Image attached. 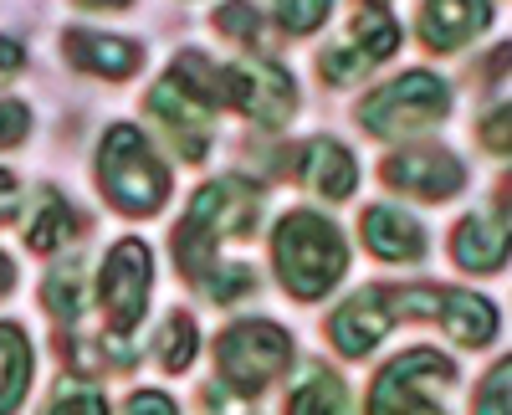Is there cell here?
<instances>
[{
  "label": "cell",
  "instance_id": "cell-1",
  "mask_svg": "<svg viewBox=\"0 0 512 415\" xmlns=\"http://www.w3.org/2000/svg\"><path fill=\"white\" fill-rule=\"evenodd\" d=\"M256 205H262V195H256L246 180H216L190 200V211L175 231V257H180L190 282L205 287V277L216 272V246L231 231H246L256 221Z\"/></svg>",
  "mask_w": 512,
  "mask_h": 415
},
{
  "label": "cell",
  "instance_id": "cell-2",
  "mask_svg": "<svg viewBox=\"0 0 512 415\" xmlns=\"http://www.w3.org/2000/svg\"><path fill=\"white\" fill-rule=\"evenodd\" d=\"M272 257H277L282 287H287L292 298H323L328 287L344 277V267H349V252H344L338 226L323 221V216H313V211H292L277 226Z\"/></svg>",
  "mask_w": 512,
  "mask_h": 415
},
{
  "label": "cell",
  "instance_id": "cell-3",
  "mask_svg": "<svg viewBox=\"0 0 512 415\" xmlns=\"http://www.w3.org/2000/svg\"><path fill=\"white\" fill-rule=\"evenodd\" d=\"M98 175H103L108 200L118 205V211H128V216H149V211H159L164 195H169L164 164L154 159L149 139L134 129V123H118V129H108L103 154H98Z\"/></svg>",
  "mask_w": 512,
  "mask_h": 415
},
{
  "label": "cell",
  "instance_id": "cell-4",
  "mask_svg": "<svg viewBox=\"0 0 512 415\" xmlns=\"http://www.w3.org/2000/svg\"><path fill=\"white\" fill-rule=\"evenodd\" d=\"M446 82L436 72H405L395 82H384L374 98H364L359 108V123L379 139H395V134H410V129H425V123L446 118Z\"/></svg>",
  "mask_w": 512,
  "mask_h": 415
},
{
  "label": "cell",
  "instance_id": "cell-5",
  "mask_svg": "<svg viewBox=\"0 0 512 415\" xmlns=\"http://www.w3.org/2000/svg\"><path fill=\"white\" fill-rule=\"evenodd\" d=\"M221 375L236 385V390H246V395H256L262 385H272L277 375H282V364H287V334L277 323H262V318H251V323H236V328H226L221 334Z\"/></svg>",
  "mask_w": 512,
  "mask_h": 415
},
{
  "label": "cell",
  "instance_id": "cell-6",
  "mask_svg": "<svg viewBox=\"0 0 512 415\" xmlns=\"http://www.w3.org/2000/svg\"><path fill=\"white\" fill-rule=\"evenodd\" d=\"M446 380H451V364L431 349H415L379 375V385L369 395V415H446L431 400V390Z\"/></svg>",
  "mask_w": 512,
  "mask_h": 415
},
{
  "label": "cell",
  "instance_id": "cell-7",
  "mask_svg": "<svg viewBox=\"0 0 512 415\" xmlns=\"http://www.w3.org/2000/svg\"><path fill=\"white\" fill-rule=\"evenodd\" d=\"M216 93L221 103H236L241 113L262 118V123H287L297 108L292 77L277 62H236V67H216Z\"/></svg>",
  "mask_w": 512,
  "mask_h": 415
},
{
  "label": "cell",
  "instance_id": "cell-8",
  "mask_svg": "<svg viewBox=\"0 0 512 415\" xmlns=\"http://www.w3.org/2000/svg\"><path fill=\"white\" fill-rule=\"evenodd\" d=\"M149 287H154V257L144 241H118L108 262H103V308L113 318L118 334H128L149 303Z\"/></svg>",
  "mask_w": 512,
  "mask_h": 415
},
{
  "label": "cell",
  "instance_id": "cell-9",
  "mask_svg": "<svg viewBox=\"0 0 512 415\" xmlns=\"http://www.w3.org/2000/svg\"><path fill=\"white\" fill-rule=\"evenodd\" d=\"M466 180L461 170V159L436 149V144H425V149H400L384 159V185H395L405 195H420V200H446L456 195Z\"/></svg>",
  "mask_w": 512,
  "mask_h": 415
},
{
  "label": "cell",
  "instance_id": "cell-10",
  "mask_svg": "<svg viewBox=\"0 0 512 415\" xmlns=\"http://www.w3.org/2000/svg\"><path fill=\"white\" fill-rule=\"evenodd\" d=\"M395 318H400L395 313V287H364V293H354L344 308L333 313L328 334L349 359H359V354H369L384 334H390Z\"/></svg>",
  "mask_w": 512,
  "mask_h": 415
},
{
  "label": "cell",
  "instance_id": "cell-11",
  "mask_svg": "<svg viewBox=\"0 0 512 415\" xmlns=\"http://www.w3.org/2000/svg\"><path fill=\"white\" fill-rule=\"evenodd\" d=\"M487 0H425L420 11V36L425 47L436 52H456L461 41H472L482 26H487Z\"/></svg>",
  "mask_w": 512,
  "mask_h": 415
},
{
  "label": "cell",
  "instance_id": "cell-12",
  "mask_svg": "<svg viewBox=\"0 0 512 415\" xmlns=\"http://www.w3.org/2000/svg\"><path fill=\"white\" fill-rule=\"evenodd\" d=\"M364 241H369V252L384 257V262H415V257H425L420 221H410L405 211H395V205H374V211L364 216Z\"/></svg>",
  "mask_w": 512,
  "mask_h": 415
},
{
  "label": "cell",
  "instance_id": "cell-13",
  "mask_svg": "<svg viewBox=\"0 0 512 415\" xmlns=\"http://www.w3.org/2000/svg\"><path fill=\"white\" fill-rule=\"evenodd\" d=\"M303 180H308L318 195H328V200H344V195H354V185H359V164H354V154H349L344 144L313 139V144L303 149Z\"/></svg>",
  "mask_w": 512,
  "mask_h": 415
},
{
  "label": "cell",
  "instance_id": "cell-14",
  "mask_svg": "<svg viewBox=\"0 0 512 415\" xmlns=\"http://www.w3.org/2000/svg\"><path fill=\"white\" fill-rule=\"evenodd\" d=\"M67 57L77 67H88L98 77H128L139 67V47L123 36H103V31H67Z\"/></svg>",
  "mask_w": 512,
  "mask_h": 415
},
{
  "label": "cell",
  "instance_id": "cell-15",
  "mask_svg": "<svg viewBox=\"0 0 512 415\" xmlns=\"http://www.w3.org/2000/svg\"><path fill=\"white\" fill-rule=\"evenodd\" d=\"M436 323H446V334L466 349H477L497 334V308L477 293H451V287H441V313Z\"/></svg>",
  "mask_w": 512,
  "mask_h": 415
},
{
  "label": "cell",
  "instance_id": "cell-16",
  "mask_svg": "<svg viewBox=\"0 0 512 415\" xmlns=\"http://www.w3.org/2000/svg\"><path fill=\"white\" fill-rule=\"evenodd\" d=\"M451 252L466 272H497L507 262V226L502 221H487V216H466L456 226V241Z\"/></svg>",
  "mask_w": 512,
  "mask_h": 415
},
{
  "label": "cell",
  "instance_id": "cell-17",
  "mask_svg": "<svg viewBox=\"0 0 512 415\" xmlns=\"http://www.w3.org/2000/svg\"><path fill=\"white\" fill-rule=\"evenodd\" d=\"M31 380V344L16 323H0V415H11Z\"/></svg>",
  "mask_w": 512,
  "mask_h": 415
},
{
  "label": "cell",
  "instance_id": "cell-18",
  "mask_svg": "<svg viewBox=\"0 0 512 415\" xmlns=\"http://www.w3.org/2000/svg\"><path fill=\"white\" fill-rule=\"evenodd\" d=\"M400 47V26L395 16L384 11V6H359L354 11V52L364 62H379V57H390Z\"/></svg>",
  "mask_w": 512,
  "mask_h": 415
},
{
  "label": "cell",
  "instance_id": "cell-19",
  "mask_svg": "<svg viewBox=\"0 0 512 415\" xmlns=\"http://www.w3.org/2000/svg\"><path fill=\"white\" fill-rule=\"evenodd\" d=\"M72 231H77L72 205H67V200H57V195H47L41 216H36V221H31V231H26V246H31V252H57V246H62Z\"/></svg>",
  "mask_w": 512,
  "mask_h": 415
},
{
  "label": "cell",
  "instance_id": "cell-20",
  "mask_svg": "<svg viewBox=\"0 0 512 415\" xmlns=\"http://www.w3.org/2000/svg\"><path fill=\"white\" fill-rule=\"evenodd\" d=\"M287 415H344V385H338L328 369H318V375L292 395Z\"/></svg>",
  "mask_w": 512,
  "mask_h": 415
},
{
  "label": "cell",
  "instance_id": "cell-21",
  "mask_svg": "<svg viewBox=\"0 0 512 415\" xmlns=\"http://www.w3.org/2000/svg\"><path fill=\"white\" fill-rule=\"evenodd\" d=\"M159 359H164V369H185L190 359H195V323L185 318V313H175L164 323V334H159Z\"/></svg>",
  "mask_w": 512,
  "mask_h": 415
},
{
  "label": "cell",
  "instance_id": "cell-22",
  "mask_svg": "<svg viewBox=\"0 0 512 415\" xmlns=\"http://www.w3.org/2000/svg\"><path fill=\"white\" fill-rule=\"evenodd\" d=\"M47 308H52L57 318H77V308H82V277H77V267L52 272V282H47Z\"/></svg>",
  "mask_w": 512,
  "mask_h": 415
},
{
  "label": "cell",
  "instance_id": "cell-23",
  "mask_svg": "<svg viewBox=\"0 0 512 415\" xmlns=\"http://www.w3.org/2000/svg\"><path fill=\"white\" fill-rule=\"evenodd\" d=\"M47 415H108V405H103V395L88 390V385H62Z\"/></svg>",
  "mask_w": 512,
  "mask_h": 415
},
{
  "label": "cell",
  "instance_id": "cell-24",
  "mask_svg": "<svg viewBox=\"0 0 512 415\" xmlns=\"http://www.w3.org/2000/svg\"><path fill=\"white\" fill-rule=\"evenodd\" d=\"M216 26H221L226 36H241V41H256V36H262V21H256L251 0H226V6L216 11Z\"/></svg>",
  "mask_w": 512,
  "mask_h": 415
},
{
  "label": "cell",
  "instance_id": "cell-25",
  "mask_svg": "<svg viewBox=\"0 0 512 415\" xmlns=\"http://www.w3.org/2000/svg\"><path fill=\"white\" fill-rule=\"evenodd\" d=\"M328 16V0H277V21L287 26V31H313L318 21Z\"/></svg>",
  "mask_w": 512,
  "mask_h": 415
},
{
  "label": "cell",
  "instance_id": "cell-26",
  "mask_svg": "<svg viewBox=\"0 0 512 415\" xmlns=\"http://www.w3.org/2000/svg\"><path fill=\"white\" fill-rule=\"evenodd\" d=\"M477 415H507V364H497L482 395H477Z\"/></svg>",
  "mask_w": 512,
  "mask_h": 415
},
{
  "label": "cell",
  "instance_id": "cell-27",
  "mask_svg": "<svg viewBox=\"0 0 512 415\" xmlns=\"http://www.w3.org/2000/svg\"><path fill=\"white\" fill-rule=\"evenodd\" d=\"M31 129V113L21 103H0V144H16Z\"/></svg>",
  "mask_w": 512,
  "mask_h": 415
},
{
  "label": "cell",
  "instance_id": "cell-28",
  "mask_svg": "<svg viewBox=\"0 0 512 415\" xmlns=\"http://www.w3.org/2000/svg\"><path fill=\"white\" fill-rule=\"evenodd\" d=\"M128 415H175V405H169L164 395H134V400H128Z\"/></svg>",
  "mask_w": 512,
  "mask_h": 415
},
{
  "label": "cell",
  "instance_id": "cell-29",
  "mask_svg": "<svg viewBox=\"0 0 512 415\" xmlns=\"http://www.w3.org/2000/svg\"><path fill=\"white\" fill-rule=\"evenodd\" d=\"M16 205H21V190H16V180H11L6 170H0V221H6Z\"/></svg>",
  "mask_w": 512,
  "mask_h": 415
},
{
  "label": "cell",
  "instance_id": "cell-30",
  "mask_svg": "<svg viewBox=\"0 0 512 415\" xmlns=\"http://www.w3.org/2000/svg\"><path fill=\"white\" fill-rule=\"evenodd\" d=\"M16 67H21V47L0 36V72H16Z\"/></svg>",
  "mask_w": 512,
  "mask_h": 415
},
{
  "label": "cell",
  "instance_id": "cell-31",
  "mask_svg": "<svg viewBox=\"0 0 512 415\" xmlns=\"http://www.w3.org/2000/svg\"><path fill=\"white\" fill-rule=\"evenodd\" d=\"M11 277H16V272H11V262L0 257V293H6V287H11Z\"/></svg>",
  "mask_w": 512,
  "mask_h": 415
},
{
  "label": "cell",
  "instance_id": "cell-32",
  "mask_svg": "<svg viewBox=\"0 0 512 415\" xmlns=\"http://www.w3.org/2000/svg\"><path fill=\"white\" fill-rule=\"evenodd\" d=\"M82 6H128V0H82Z\"/></svg>",
  "mask_w": 512,
  "mask_h": 415
}]
</instances>
